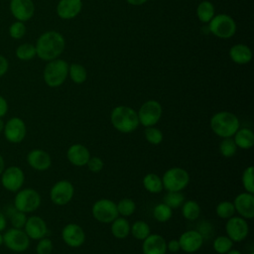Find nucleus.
Returning a JSON list of instances; mask_svg holds the SVG:
<instances>
[{
	"label": "nucleus",
	"mask_w": 254,
	"mask_h": 254,
	"mask_svg": "<svg viewBox=\"0 0 254 254\" xmlns=\"http://www.w3.org/2000/svg\"><path fill=\"white\" fill-rule=\"evenodd\" d=\"M37 57L43 61L50 62L58 59L64 52L65 41L64 36L57 31L43 33L36 42Z\"/></svg>",
	"instance_id": "f257e3e1"
},
{
	"label": "nucleus",
	"mask_w": 254,
	"mask_h": 254,
	"mask_svg": "<svg viewBox=\"0 0 254 254\" xmlns=\"http://www.w3.org/2000/svg\"><path fill=\"white\" fill-rule=\"evenodd\" d=\"M110 121L112 126L121 133H131L140 125L137 111L125 105L113 108L110 114Z\"/></svg>",
	"instance_id": "f03ea898"
},
{
	"label": "nucleus",
	"mask_w": 254,
	"mask_h": 254,
	"mask_svg": "<svg viewBox=\"0 0 254 254\" xmlns=\"http://www.w3.org/2000/svg\"><path fill=\"white\" fill-rule=\"evenodd\" d=\"M239 126L238 117L229 111H219L210 118L212 132L221 138L233 137Z\"/></svg>",
	"instance_id": "7ed1b4c3"
},
{
	"label": "nucleus",
	"mask_w": 254,
	"mask_h": 254,
	"mask_svg": "<svg viewBox=\"0 0 254 254\" xmlns=\"http://www.w3.org/2000/svg\"><path fill=\"white\" fill-rule=\"evenodd\" d=\"M68 75V64L62 59H55L46 64L43 72L45 83L50 87L61 86Z\"/></svg>",
	"instance_id": "20e7f679"
},
{
	"label": "nucleus",
	"mask_w": 254,
	"mask_h": 254,
	"mask_svg": "<svg viewBox=\"0 0 254 254\" xmlns=\"http://www.w3.org/2000/svg\"><path fill=\"white\" fill-rule=\"evenodd\" d=\"M162 183L167 191H182L190 183V175L185 169L174 167L164 173Z\"/></svg>",
	"instance_id": "39448f33"
},
{
	"label": "nucleus",
	"mask_w": 254,
	"mask_h": 254,
	"mask_svg": "<svg viewBox=\"0 0 254 254\" xmlns=\"http://www.w3.org/2000/svg\"><path fill=\"white\" fill-rule=\"evenodd\" d=\"M236 29L234 19L227 14L214 15L208 23L209 32L220 39L231 38L236 33Z\"/></svg>",
	"instance_id": "423d86ee"
},
{
	"label": "nucleus",
	"mask_w": 254,
	"mask_h": 254,
	"mask_svg": "<svg viewBox=\"0 0 254 254\" xmlns=\"http://www.w3.org/2000/svg\"><path fill=\"white\" fill-rule=\"evenodd\" d=\"M41 204L40 193L31 188L19 190L14 197V208L24 213H30L38 209Z\"/></svg>",
	"instance_id": "0eeeda50"
},
{
	"label": "nucleus",
	"mask_w": 254,
	"mask_h": 254,
	"mask_svg": "<svg viewBox=\"0 0 254 254\" xmlns=\"http://www.w3.org/2000/svg\"><path fill=\"white\" fill-rule=\"evenodd\" d=\"M163 113L162 105L159 101L150 99L145 101L139 108L137 115L139 123L144 127L155 126L161 119Z\"/></svg>",
	"instance_id": "6e6552de"
},
{
	"label": "nucleus",
	"mask_w": 254,
	"mask_h": 254,
	"mask_svg": "<svg viewBox=\"0 0 254 254\" xmlns=\"http://www.w3.org/2000/svg\"><path fill=\"white\" fill-rule=\"evenodd\" d=\"M3 244L13 252H24L30 246V238L23 229L11 227L3 234Z\"/></svg>",
	"instance_id": "1a4fd4ad"
},
{
	"label": "nucleus",
	"mask_w": 254,
	"mask_h": 254,
	"mask_svg": "<svg viewBox=\"0 0 254 254\" xmlns=\"http://www.w3.org/2000/svg\"><path fill=\"white\" fill-rule=\"evenodd\" d=\"M91 213L95 220L102 223H111L119 216L116 202L108 198H100L96 200L92 205Z\"/></svg>",
	"instance_id": "9d476101"
},
{
	"label": "nucleus",
	"mask_w": 254,
	"mask_h": 254,
	"mask_svg": "<svg viewBox=\"0 0 254 254\" xmlns=\"http://www.w3.org/2000/svg\"><path fill=\"white\" fill-rule=\"evenodd\" d=\"M73 194V185L66 180L57 182L50 190V198L53 201V203L57 205L67 204L72 199Z\"/></svg>",
	"instance_id": "9b49d317"
},
{
	"label": "nucleus",
	"mask_w": 254,
	"mask_h": 254,
	"mask_svg": "<svg viewBox=\"0 0 254 254\" xmlns=\"http://www.w3.org/2000/svg\"><path fill=\"white\" fill-rule=\"evenodd\" d=\"M25 181V175L21 168L17 166H11L1 174V184L9 191L17 192L23 187Z\"/></svg>",
	"instance_id": "f8f14e48"
},
{
	"label": "nucleus",
	"mask_w": 254,
	"mask_h": 254,
	"mask_svg": "<svg viewBox=\"0 0 254 254\" xmlns=\"http://www.w3.org/2000/svg\"><path fill=\"white\" fill-rule=\"evenodd\" d=\"M4 136L10 143L17 144L22 142L27 134V127L20 117L10 118L4 125Z\"/></svg>",
	"instance_id": "ddd939ff"
},
{
	"label": "nucleus",
	"mask_w": 254,
	"mask_h": 254,
	"mask_svg": "<svg viewBox=\"0 0 254 254\" xmlns=\"http://www.w3.org/2000/svg\"><path fill=\"white\" fill-rule=\"evenodd\" d=\"M225 231L227 236L233 242H241L247 237L249 233V226L246 219L243 217L231 216L227 219Z\"/></svg>",
	"instance_id": "4468645a"
},
{
	"label": "nucleus",
	"mask_w": 254,
	"mask_h": 254,
	"mask_svg": "<svg viewBox=\"0 0 254 254\" xmlns=\"http://www.w3.org/2000/svg\"><path fill=\"white\" fill-rule=\"evenodd\" d=\"M9 8L16 21L24 23L29 21L35 14V4L33 0H11Z\"/></svg>",
	"instance_id": "2eb2a0df"
},
{
	"label": "nucleus",
	"mask_w": 254,
	"mask_h": 254,
	"mask_svg": "<svg viewBox=\"0 0 254 254\" xmlns=\"http://www.w3.org/2000/svg\"><path fill=\"white\" fill-rule=\"evenodd\" d=\"M62 238L67 246L76 248L84 243L85 233L80 225L68 223L62 230Z\"/></svg>",
	"instance_id": "dca6fc26"
},
{
	"label": "nucleus",
	"mask_w": 254,
	"mask_h": 254,
	"mask_svg": "<svg viewBox=\"0 0 254 254\" xmlns=\"http://www.w3.org/2000/svg\"><path fill=\"white\" fill-rule=\"evenodd\" d=\"M235 211L244 219H252L254 217V195L253 193L244 191L239 193L233 201Z\"/></svg>",
	"instance_id": "f3484780"
},
{
	"label": "nucleus",
	"mask_w": 254,
	"mask_h": 254,
	"mask_svg": "<svg viewBox=\"0 0 254 254\" xmlns=\"http://www.w3.org/2000/svg\"><path fill=\"white\" fill-rule=\"evenodd\" d=\"M178 240L181 250L186 253H194L198 251L203 244V236L197 230L185 231Z\"/></svg>",
	"instance_id": "a211bd4d"
},
{
	"label": "nucleus",
	"mask_w": 254,
	"mask_h": 254,
	"mask_svg": "<svg viewBox=\"0 0 254 254\" xmlns=\"http://www.w3.org/2000/svg\"><path fill=\"white\" fill-rule=\"evenodd\" d=\"M24 231L29 236V238L39 240L46 236L48 232V226L46 221L41 216L33 215L27 218Z\"/></svg>",
	"instance_id": "6ab92c4d"
},
{
	"label": "nucleus",
	"mask_w": 254,
	"mask_h": 254,
	"mask_svg": "<svg viewBox=\"0 0 254 254\" xmlns=\"http://www.w3.org/2000/svg\"><path fill=\"white\" fill-rule=\"evenodd\" d=\"M27 162L36 171H46L52 165V158L48 152L41 149H34L27 155Z\"/></svg>",
	"instance_id": "aec40b11"
},
{
	"label": "nucleus",
	"mask_w": 254,
	"mask_h": 254,
	"mask_svg": "<svg viewBox=\"0 0 254 254\" xmlns=\"http://www.w3.org/2000/svg\"><path fill=\"white\" fill-rule=\"evenodd\" d=\"M66 158L71 165L75 167H83L86 166L90 158V153L84 145L73 144L67 149Z\"/></svg>",
	"instance_id": "412c9836"
},
{
	"label": "nucleus",
	"mask_w": 254,
	"mask_h": 254,
	"mask_svg": "<svg viewBox=\"0 0 254 254\" xmlns=\"http://www.w3.org/2000/svg\"><path fill=\"white\" fill-rule=\"evenodd\" d=\"M81 8V0H60L57 5V14L61 19L70 20L80 13Z\"/></svg>",
	"instance_id": "4be33fe9"
},
{
	"label": "nucleus",
	"mask_w": 254,
	"mask_h": 254,
	"mask_svg": "<svg viewBox=\"0 0 254 254\" xmlns=\"http://www.w3.org/2000/svg\"><path fill=\"white\" fill-rule=\"evenodd\" d=\"M143 254H166L167 242L160 234H150L143 240L142 244Z\"/></svg>",
	"instance_id": "5701e85b"
},
{
	"label": "nucleus",
	"mask_w": 254,
	"mask_h": 254,
	"mask_svg": "<svg viewBox=\"0 0 254 254\" xmlns=\"http://www.w3.org/2000/svg\"><path fill=\"white\" fill-rule=\"evenodd\" d=\"M251 49L244 44L233 45L229 50V57L231 61L237 64H246L252 60Z\"/></svg>",
	"instance_id": "b1692460"
},
{
	"label": "nucleus",
	"mask_w": 254,
	"mask_h": 254,
	"mask_svg": "<svg viewBox=\"0 0 254 254\" xmlns=\"http://www.w3.org/2000/svg\"><path fill=\"white\" fill-rule=\"evenodd\" d=\"M237 148L248 150L254 145V133L250 128H239L233 135Z\"/></svg>",
	"instance_id": "393cba45"
},
{
	"label": "nucleus",
	"mask_w": 254,
	"mask_h": 254,
	"mask_svg": "<svg viewBox=\"0 0 254 254\" xmlns=\"http://www.w3.org/2000/svg\"><path fill=\"white\" fill-rule=\"evenodd\" d=\"M111 233L117 239H124L130 233V223L123 217L118 216L111 222Z\"/></svg>",
	"instance_id": "a878e982"
},
{
	"label": "nucleus",
	"mask_w": 254,
	"mask_h": 254,
	"mask_svg": "<svg viewBox=\"0 0 254 254\" xmlns=\"http://www.w3.org/2000/svg\"><path fill=\"white\" fill-rule=\"evenodd\" d=\"M215 15L214 5L207 0L201 1L196 7V17L201 23H209Z\"/></svg>",
	"instance_id": "bb28decb"
},
{
	"label": "nucleus",
	"mask_w": 254,
	"mask_h": 254,
	"mask_svg": "<svg viewBox=\"0 0 254 254\" xmlns=\"http://www.w3.org/2000/svg\"><path fill=\"white\" fill-rule=\"evenodd\" d=\"M143 187L151 193H159L164 189L162 178L154 173H149L143 178Z\"/></svg>",
	"instance_id": "cd10ccee"
},
{
	"label": "nucleus",
	"mask_w": 254,
	"mask_h": 254,
	"mask_svg": "<svg viewBox=\"0 0 254 254\" xmlns=\"http://www.w3.org/2000/svg\"><path fill=\"white\" fill-rule=\"evenodd\" d=\"M182 214L188 220H194L200 214V206L197 201L190 199L182 204Z\"/></svg>",
	"instance_id": "c85d7f7f"
},
{
	"label": "nucleus",
	"mask_w": 254,
	"mask_h": 254,
	"mask_svg": "<svg viewBox=\"0 0 254 254\" xmlns=\"http://www.w3.org/2000/svg\"><path fill=\"white\" fill-rule=\"evenodd\" d=\"M130 232L134 238L143 241L151 234V229L147 222L143 220H137L132 225H130Z\"/></svg>",
	"instance_id": "c756f323"
},
{
	"label": "nucleus",
	"mask_w": 254,
	"mask_h": 254,
	"mask_svg": "<svg viewBox=\"0 0 254 254\" xmlns=\"http://www.w3.org/2000/svg\"><path fill=\"white\" fill-rule=\"evenodd\" d=\"M68 75L74 83L80 84L86 80L87 71L83 65L74 63L68 65Z\"/></svg>",
	"instance_id": "7c9ffc66"
},
{
	"label": "nucleus",
	"mask_w": 254,
	"mask_h": 254,
	"mask_svg": "<svg viewBox=\"0 0 254 254\" xmlns=\"http://www.w3.org/2000/svg\"><path fill=\"white\" fill-rule=\"evenodd\" d=\"M15 55H16L17 59H19L20 61H24V62L30 61L37 56L36 47H35V45L30 44V43L21 44L17 47V49L15 51Z\"/></svg>",
	"instance_id": "2f4dec72"
},
{
	"label": "nucleus",
	"mask_w": 254,
	"mask_h": 254,
	"mask_svg": "<svg viewBox=\"0 0 254 254\" xmlns=\"http://www.w3.org/2000/svg\"><path fill=\"white\" fill-rule=\"evenodd\" d=\"M153 216L159 222H166L172 218L173 209L164 202L159 203L153 209Z\"/></svg>",
	"instance_id": "473e14b6"
},
{
	"label": "nucleus",
	"mask_w": 254,
	"mask_h": 254,
	"mask_svg": "<svg viewBox=\"0 0 254 254\" xmlns=\"http://www.w3.org/2000/svg\"><path fill=\"white\" fill-rule=\"evenodd\" d=\"M118 214H120L123 217H127L132 215L135 212L136 204L135 201L132 198L125 197L119 200L118 203H116Z\"/></svg>",
	"instance_id": "72a5a7b5"
},
{
	"label": "nucleus",
	"mask_w": 254,
	"mask_h": 254,
	"mask_svg": "<svg viewBox=\"0 0 254 254\" xmlns=\"http://www.w3.org/2000/svg\"><path fill=\"white\" fill-rule=\"evenodd\" d=\"M237 152V146L233 138H223L219 143V153L225 158L233 157Z\"/></svg>",
	"instance_id": "f704fd0d"
},
{
	"label": "nucleus",
	"mask_w": 254,
	"mask_h": 254,
	"mask_svg": "<svg viewBox=\"0 0 254 254\" xmlns=\"http://www.w3.org/2000/svg\"><path fill=\"white\" fill-rule=\"evenodd\" d=\"M213 249L216 253L218 254H225L227 253L230 249H232L233 246V241L226 235L222 236H217L214 241H213Z\"/></svg>",
	"instance_id": "c9c22d12"
},
{
	"label": "nucleus",
	"mask_w": 254,
	"mask_h": 254,
	"mask_svg": "<svg viewBox=\"0 0 254 254\" xmlns=\"http://www.w3.org/2000/svg\"><path fill=\"white\" fill-rule=\"evenodd\" d=\"M215 212L216 215L220 218H224V219H228L229 217L233 216L234 212H235V208L233 205V202L229 201V200H223L220 201L215 208Z\"/></svg>",
	"instance_id": "e433bc0d"
},
{
	"label": "nucleus",
	"mask_w": 254,
	"mask_h": 254,
	"mask_svg": "<svg viewBox=\"0 0 254 254\" xmlns=\"http://www.w3.org/2000/svg\"><path fill=\"white\" fill-rule=\"evenodd\" d=\"M185 201V196L181 191H168L164 196V203L169 205L172 209L182 206Z\"/></svg>",
	"instance_id": "4c0bfd02"
},
{
	"label": "nucleus",
	"mask_w": 254,
	"mask_h": 254,
	"mask_svg": "<svg viewBox=\"0 0 254 254\" xmlns=\"http://www.w3.org/2000/svg\"><path fill=\"white\" fill-rule=\"evenodd\" d=\"M144 136H145V139L152 145H159L160 143H162L164 139V135L162 131L159 128H156L154 126L145 127Z\"/></svg>",
	"instance_id": "58836bf2"
},
{
	"label": "nucleus",
	"mask_w": 254,
	"mask_h": 254,
	"mask_svg": "<svg viewBox=\"0 0 254 254\" xmlns=\"http://www.w3.org/2000/svg\"><path fill=\"white\" fill-rule=\"evenodd\" d=\"M9 36L14 40H20L24 38V36L27 33V27L24 22L21 21H15L9 26L8 29Z\"/></svg>",
	"instance_id": "ea45409f"
},
{
	"label": "nucleus",
	"mask_w": 254,
	"mask_h": 254,
	"mask_svg": "<svg viewBox=\"0 0 254 254\" xmlns=\"http://www.w3.org/2000/svg\"><path fill=\"white\" fill-rule=\"evenodd\" d=\"M253 171H254V168H253L252 166H249V167H247V168L243 171L242 177H241L242 185H243V188H244L245 191L250 192V193H254Z\"/></svg>",
	"instance_id": "a19ab883"
},
{
	"label": "nucleus",
	"mask_w": 254,
	"mask_h": 254,
	"mask_svg": "<svg viewBox=\"0 0 254 254\" xmlns=\"http://www.w3.org/2000/svg\"><path fill=\"white\" fill-rule=\"evenodd\" d=\"M10 220H11V224L13 227L22 229V228H24L25 223L27 221V216H26V213L14 209V211L10 215Z\"/></svg>",
	"instance_id": "79ce46f5"
},
{
	"label": "nucleus",
	"mask_w": 254,
	"mask_h": 254,
	"mask_svg": "<svg viewBox=\"0 0 254 254\" xmlns=\"http://www.w3.org/2000/svg\"><path fill=\"white\" fill-rule=\"evenodd\" d=\"M54 245L53 241L48 237H43L39 239V242L36 246V252L37 254H51L53 251Z\"/></svg>",
	"instance_id": "37998d69"
},
{
	"label": "nucleus",
	"mask_w": 254,
	"mask_h": 254,
	"mask_svg": "<svg viewBox=\"0 0 254 254\" xmlns=\"http://www.w3.org/2000/svg\"><path fill=\"white\" fill-rule=\"evenodd\" d=\"M88 170L92 173H99L102 169H103V166H104V163L103 161L99 158V157H91L89 158L87 164H86Z\"/></svg>",
	"instance_id": "c03bdc74"
},
{
	"label": "nucleus",
	"mask_w": 254,
	"mask_h": 254,
	"mask_svg": "<svg viewBox=\"0 0 254 254\" xmlns=\"http://www.w3.org/2000/svg\"><path fill=\"white\" fill-rule=\"evenodd\" d=\"M8 68H9L8 60L3 55L0 54V77L6 74V72L8 71Z\"/></svg>",
	"instance_id": "a18cd8bd"
},
{
	"label": "nucleus",
	"mask_w": 254,
	"mask_h": 254,
	"mask_svg": "<svg viewBox=\"0 0 254 254\" xmlns=\"http://www.w3.org/2000/svg\"><path fill=\"white\" fill-rule=\"evenodd\" d=\"M167 250H169L172 253L179 252L181 250V246L178 239H172L167 243Z\"/></svg>",
	"instance_id": "49530a36"
},
{
	"label": "nucleus",
	"mask_w": 254,
	"mask_h": 254,
	"mask_svg": "<svg viewBox=\"0 0 254 254\" xmlns=\"http://www.w3.org/2000/svg\"><path fill=\"white\" fill-rule=\"evenodd\" d=\"M7 111H8V102L2 95H0V118L5 116Z\"/></svg>",
	"instance_id": "de8ad7c7"
},
{
	"label": "nucleus",
	"mask_w": 254,
	"mask_h": 254,
	"mask_svg": "<svg viewBox=\"0 0 254 254\" xmlns=\"http://www.w3.org/2000/svg\"><path fill=\"white\" fill-rule=\"evenodd\" d=\"M6 217L2 211H0V232L6 228Z\"/></svg>",
	"instance_id": "09e8293b"
},
{
	"label": "nucleus",
	"mask_w": 254,
	"mask_h": 254,
	"mask_svg": "<svg viewBox=\"0 0 254 254\" xmlns=\"http://www.w3.org/2000/svg\"><path fill=\"white\" fill-rule=\"evenodd\" d=\"M128 4L130 5H134V6H140L145 4L148 0H125Z\"/></svg>",
	"instance_id": "8fccbe9b"
},
{
	"label": "nucleus",
	"mask_w": 254,
	"mask_h": 254,
	"mask_svg": "<svg viewBox=\"0 0 254 254\" xmlns=\"http://www.w3.org/2000/svg\"><path fill=\"white\" fill-rule=\"evenodd\" d=\"M5 169V161H4V158L2 157V155L0 154V176L2 174V172L4 171Z\"/></svg>",
	"instance_id": "3c124183"
},
{
	"label": "nucleus",
	"mask_w": 254,
	"mask_h": 254,
	"mask_svg": "<svg viewBox=\"0 0 254 254\" xmlns=\"http://www.w3.org/2000/svg\"><path fill=\"white\" fill-rule=\"evenodd\" d=\"M225 254H241V252L240 251H238V250H236V249H230L227 253H225Z\"/></svg>",
	"instance_id": "603ef678"
},
{
	"label": "nucleus",
	"mask_w": 254,
	"mask_h": 254,
	"mask_svg": "<svg viewBox=\"0 0 254 254\" xmlns=\"http://www.w3.org/2000/svg\"><path fill=\"white\" fill-rule=\"evenodd\" d=\"M4 125H5L4 121L2 120V118H0V133L3 131V129H4Z\"/></svg>",
	"instance_id": "864d4df0"
},
{
	"label": "nucleus",
	"mask_w": 254,
	"mask_h": 254,
	"mask_svg": "<svg viewBox=\"0 0 254 254\" xmlns=\"http://www.w3.org/2000/svg\"><path fill=\"white\" fill-rule=\"evenodd\" d=\"M3 244V234L0 232V246Z\"/></svg>",
	"instance_id": "5fc2aeb1"
},
{
	"label": "nucleus",
	"mask_w": 254,
	"mask_h": 254,
	"mask_svg": "<svg viewBox=\"0 0 254 254\" xmlns=\"http://www.w3.org/2000/svg\"><path fill=\"white\" fill-rule=\"evenodd\" d=\"M250 254H254V251H251V252H250Z\"/></svg>",
	"instance_id": "6e6d98bb"
}]
</instances>
